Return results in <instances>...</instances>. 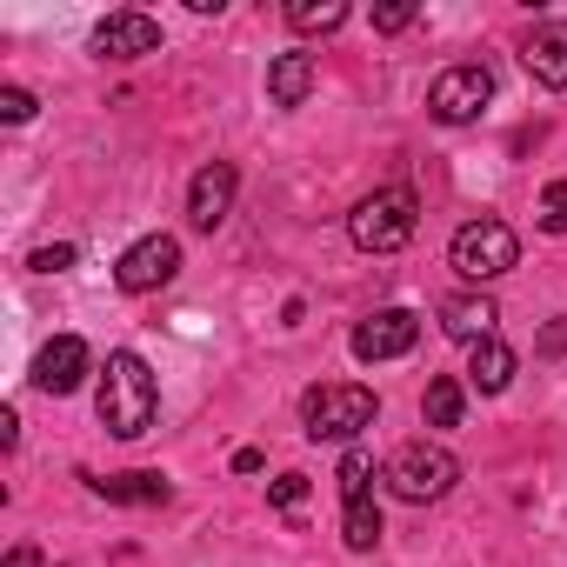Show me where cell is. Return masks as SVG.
<instances>
[{
	"label": "cell",
	"mask_w": 567,
	"mask_h": 567,
	"mask_svg": "<svg viewBox=\"0 0 567 567\" xmlns=\"http://www.w3.org/2000/svg\"><path fill=\"white\" fill-rule=\"evenodd\" d=\"M288 28L295 34H334V28H348V0H295Z\"/></svg>",
	"instance_id": "obj_18"
},
{
	"label": "cell",
	"mask_w": 567,
	"mask_h": 567,
	"mask_svg": "<svg viewBox=\"0 0 567 567\" xmlns=\"http://www.w3.org/2000/svg\"><path fill=\"white\" fill-rule=\"evenodd\" d=\"M341 540H348L354 554H374V540H381V507H374V501H348V507H341Z\"/></svg>",
	"instance_id": "obj_19"
},
{
	"label": "cell",
	"mask_w": 567,
	"mask_h": 567,
	"mask_svg": "<svg viewBox=\"0 0 567 567\" xmlns=\"http://www.w3.org/2000/svg\"><path fill=\"white\" fill-rule=\"evenodd\" d=\"M87 487H94L101 501H121V507H167V494H174L161 474H107V481L87 474Z\"/></svg>",
	"instance_id": "obj_16"
},
{
	"label": "cell",
	"mask_w": 567,
	"mask_h": 567,
	"mask_svg": "<svg viewBox=\"0 0 567 567\" xmlns=\"http://www.w3.org/2000/svg\"><path fill=\"white\" fill-rule=\"evenodd\" d=\"M368 481H374L368 447H348V454H341V507H348V501H368Z\"/></svg>",
	"instance_id": "obj_20"
},
{
	"label": "cell",
	"mask_w": 567,
	"mask_h": 567,
	"mask_svg": "<svg viewBox=\"0 0 567 567\" xmlns=\"http://www.w3.org/2000/svg\"><path fill=\"white\" fill-rule=\"evenodd\" d=\"M74 260H81V254H74L68 240H61V247H34V254H28V267H34V274H68Z\"/></svg>",
	"instance_id": "obj_23"
},
{
	"label": "cell",
	"mask_w": 567,
	"mask_h": 567,
	"mask_svg": "<svg viewBox=\"0 0 567 567\" xmlns=\"http://www.w3.org/2000/svg\"><path fill=\"white\" fill-rule=\"evenodd\" d=\"M0 567H41V547L21 540V547H8V560H0Z\"/></svg>",
	"instance_id": "obj_26"
},
{
	"label": "cell",
	"mask_w": 567,
	"mask_h": 567,
	"mask_svg": "<svg viewBox=\"0 0 567 567\" xmlns=\"http://www.w3.org/2000/svg\"><path fill=\"white\" fill-rule=\"evenodd\" d=\"M374 28H381V34H401V28H414V8H408V0H394V8H374Z\"/></svg>",
	"instance_id": "obj_25"
},
{
	"label": "cell",
	"mask_w": 567,
	"mask_h": 567,
	"mask_svg": "<svg viewBox=\"0 0 567 567\" xmlns=\"http://www.w3.org/2000/svg\"><path fill=\"white\" fill-rule=\"evenodd\" d=\"M87 368H94L87 341H81V334H54V341L41 348V361H34V388H41V394H74V388L87 381Z\"/></svg>",
	"instance_id": "obj_11"
},
{
	"label": "cell",
	"mask_w": 567,
	"mask_h": 567,
	"mask_svg": "<svg viewBox=\"0 0 567 567\" xmlns=\"http://www.w3.org/2000/svg\"><path fill=\"white\" fill-rule=\"evenodd\" d=\"M101 427L107 434H121V441H141L147 427H154V414H161V381H154V368L134 354V348H121V354H107V374H101Z\"/></svg>",
	"instance_id": "obj_1"
},
{
	"label": "cell",
	"mask_w": 567,
	"mask_h": 567,
	"mask_svg": "<svg viewBox=\"0 0 567 567\" xmlns=\"http://www.w3.org/2000/svg\"><path fill=\"white\" fill-rule=\"evenodd\" d=\"M0 121H8V127L34 121V94H28V87H0Z\"/></svg>",
	"instance_id": "obj_24"
},
{
	"label": "cell",
	"mask_w": 567,
	"mask_h": 567,
	"mask_svg": "<svg viewBox=\"0 0 567 567\" xmlns=\"http://www.w3.org/2000/svg\"><path fill=\"white\" fill-rule=\"evenodd\" d=\"M174 274H181V240H174V234L134 240V247L121 254V267H114V280H121L127 295H154V288H167Z\"/></svg>",
	"instance_id": "obj_7"
},
{
	"label": "cell",
	"mask_w": 567,
	"mask_h": 567,
	"mask_svg": "<svg viewBox=\"0 0 567 567\" xmlns=\"http://www.w3.org/2000/svg\"><path fill=\"white\" fill-rule=\"evenodd\" d=\"M315 81H321L315 54H274V61H267V101H274V107H301V101L315 94Z\"/></svg>",
	"instance_id": "obj_13"
},
{
	"label": "cell",
	"mask_w": 567,
	"mask_h": 567,
	"mask_svg": "<svg viewBox=\"0 0 567 567\" xmlns=\"http://www.w3.org/2000/svg\"><path fill=\"white\" fill-rule=\"evenodd\" d=\"M301 421H308V441H354L361 427H374V394H368V388H354V381L308 388Z\"/></svg>",
	"instance_id": "obj_5"
},
{
	"label": "cell",
	"mask_w": 567,
	"mask_h": 567,
	"mask_svg": "<svg viewBox=\"0 0 567 567\" xmlns=\"http://www.w3.org/2000/svg\"><path fill=\"white\" fill-rule=\"evenodd\" d=\"M494 321H501V308H494L487 295H454V301H441V328H447L454 341H467V348L494 341Z\"/></svg>",
	"instance_id": "obj_14"
},
{
	"label": "cell",
	"mask_w": 567,
	"mask_h": 567,
	"mask_svg": "<svg viewBox=\"0 0 567 567\" xmlns=\"http://www.w3.org/2000/svg\"><path fill=\"white\" fill-rule=\"evenodd\" d=\"M540 227H547V234H567V181H547V194H540Z\"/></svg>",
	"instance_id": "obj_22"
},
{
	"label": "cell",
	"mask_w": 567,
	"mask_h": 567,
	"mask_svg": "<svg viewBox=\"0 0 567 567\" xmlns=\"http://www.w3.org/2000/svg\"><path fill=\"white\" fill-rule=\"evenodd\" d=\"M421 341V315H408V308H381V315H368L361 328H354V361H401L408 348Z\"/></svg>",
	"instance_id": "obj_8"
},
{
	"label": "cell",
	"mask_w": 567,
	"mask_h": 567,
	"mask_svg": "<svg viewBox=\"0 0 567 567\" xmlns=\"http://www.w3.org/2000/svg\"><path fill=\"white\" fill-rule=\"evenodd\" d=\"M234 474H260V447H240L234 454Z\"/></svg>",
	"instance_id": "obj_28"
},
{
	"label": "cell",
	"mask_w": 567,
	"mask_h": 567,
	"mask_svg": "<svg viewBox=\"0 0 567 567\" xmlns=\"http://www.w3.org/2000/svg\"><path fill=\"white\" fill-rule=\"evenodd\" d=\"M461 408H467V388H461L454 374H434V381H427V401H421L427 427H461Z\"/></svg>",
	"instance_id": "obj_17"
},
{
	"label": "cell",
	"mask_w": 567,
	"mask_h": 567,
	"mask_svg": "<svg viewBox=\"0 0 567 567\" xmlns=\"http://www.w3.org/2000/svg\"><path fill=\"white\" fill-rule=\"evenodd\" d=\"M514 368H520V361H514V348H507L501 334L481 341V348H467V388H474V394H501V388L514 381Z\"/></svg>",
	"instance_id": "obj_15"
},
{
	"label": "cell",
	"mask_w": 567,
	"mask_h": 567,
	"mask_svg": "<svg viewBox=\"0 0 567 567\" xmlns=\"http://www.w3.org/2000/svg\"><path fill=\"white\" fill-rule=\"evenodd\" d=\"M487 101H494V74H487L481 61H461V68L434 74V87H427V114H434L441 127H467V121H481Z\"/></svg>",
	"instance_id": "obj_6"
},
{
	"label": "cell",
	"mask_w": 567,
	"mask_h": 567,
	"mask_svg": "<svg viewBox=\"0 0 567 567\" xmlns=\"http://www.w3.org/2000/svg\"><path fill=\"white\" fill-rule=\"evenodd\" d=\"M161 48V21L154 14H107L101 28H94V54L101 61H141V54H154Z\"/></svg>",
	"instance_id": "obj_10"
},
{
	"label": "cell",
	"mask_w": 567,
	"mask_h": 567,
	"mask_svg": "<svg viewBox=\"0 0 567 567\" xmlns=\"http://www.w3.org/2000/svg\"><path fill=\"white\" fill-rule=\"evenodd\" d=\"M414 227H421L414 187H381V194H368V200L348 214V234H354L361 254H394V247L414 240Z\"/></svg>",
	"instance_id": "obj_2"
},
{
	"label": "cell",
	"mask_w": 567,
	"mask_h": 567,
	"mask_svg": "<svg viewBox=\"0 0 567 567\" xmlns=\"http://www.w3.org/2000/svg\"><path fill=\"white\" fill-rule=\"evenodd\" d=\"M267 501L288 514V520H301V507H308V474H280V481L267 487Z\"/></svg>",
	"instance_id": "obj_21"
},
{
	"label": "cell",
	"mask_w": 567,
	"mask_h": 567,
	"mask_svg": "<svg viewBox=\"0 0 567 567\" xmlns=\"http://www.w3.org/2000/svg\"><path fill=\"white\" fill-rule=\"evenodd\" d=\"M560 348H567V315H560V328L540 334V354H560Z\"/></svg>",
	"instance_id": "obj_27"
},
{
	"label": "cell",
	"mask_w": 567,
	"mask_h": 567,
	"mask_svg": "<svg viewBox=\"0 0 567 567\" xmlns=\"http://www.w3.org/2000/svg\"><path fill=\"white\" fill-rule=\"evenodd\" d=\"M234 194H240L234 161H207V167L194 174V187H187V220H194L200 234H214V227L234 214Z\"/></svg>",
	"instance_id": "obj_9"
},
{
	"label": "cell",
	"mask_w": 567,
	"mask_h": 567,
	"mask_svg": "<svg viewBox=\"0 0 567 567\" xmlns=\"http://www.w3.org/2000/svg\"><path fill=\"white\" fill-rule=\"evenodd\" d=\"M520 68L540 81V87H567V21H540L527 41H520Z\"/></svg>",
	"instance_id": "obj_12"
},
{
	"label": "cell",
	"mask_w": 567,
	"mask_h": 567,
	"mask_svg": "<svg viewBox=\"0 0 567 567\" xmlns=\"http://www.w3.org/2000/svg\"><path fill=\"white\" fill-rule=\"evenodd\" d=\"M447 260H454V274L461 280H501V274H514V260H520V240H514V227L507 220H467L461 234H454V247H447Z\"/></svg>",
	"instance_id": "obj_4"
},
{
	"label": "cell",
	"mask_w": 567,
	"mask_h": 567,
	"mask_svg": "<svg viewBox=\"0 0 567 567\" xmlns=\"http://www.w3.org/2000/svg\"><path fill=\"white\" fill-rule=\"evenodd\" d=\"M388 494L394 501H414V507H427V501H441V494H454V481H461V461L447 454V447H427V441H408L394 461H388Z\"/></svg>",
	"instance_id": "obj_3"
}]
</instances>
